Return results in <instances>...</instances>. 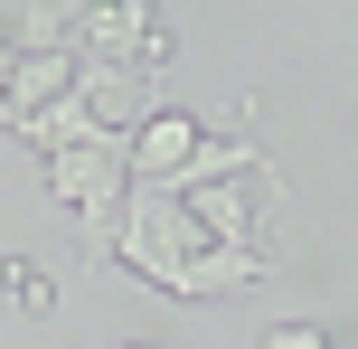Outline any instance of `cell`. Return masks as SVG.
<instances>
[{
	"label": "cell",
	"mask_w": 358,
	"mask_h": 349,
	"mask_svg": "<svg viewBox=\"0 0 358 349\" xmlns=\"http://www.w3.org/2000/svg\"><path fill=\"white\" fill-rule=\"evenodd\" d=\"M0 283H10V302H19V312H57V283L38 274V264H19V255H10V264H0Z\"/></svg>",
	"instance_id": "8"
},
{
	"label": "cell",
	"mask_w": 358,
	"mask_h": 349,
	"mask_svg": "<svg viewBox=\"0 0 358 349\" xmlns=\"http://www.w3.org/2000/svg\"><path fill=\"white\" fill-rule=\"evenodd\" d=\"M179 208H189V218L208 227L217 245H245V255H255V227H264V218L245 208V189H236V180H217V189H189Z\"/></svg>",
	"instance_id": "6"
},
{
	"label": "cell",
	"mask_w": 358,
	"mask_h": 349,
	"mask_svg": "<svg viewBox=\"0 0 358 349\" xmlns=\"http://www.w3.org/2000/svg\"><path fill=\"white\" fill-rule=\"evenodd\" d=\"M264 349H330V331H311V321H273Z\"/></svg>",
	"instance_id": "9"
},
{
	"label": "cell",
	"mask_w": 358,
	"mask_h": 349,
	"mask_svg": "<svg viewBox=\"0 0 358 349\" xmlns=\"http://www.w3.org/2000/svg\"><path fill=\"white\" fill-rule=\"evenodd\" d=\"M48 189L76 208V236L85 255H113V227H123V199H132V132H85V142L48 151Z\"/></svg>",
	"instance_id": "1"
},
{
	"label": "cell",
	"mask_w": 358,
	"mask_h": 349,
	"mask_svg": "<svg viewBox=\"0 0 358 349\" xmlns=\"http://www.w3.org/2000/svg\"><path fill=\"white\" fill-rule=\"evenodd\" d=\"M85 132H104V123H94V104H85V94H57L48 113H29V123H19V142H38V151H66V142H85Z\"/></svg>",
	"instance_id": "7"
},
{
	"label": "cell",
	"mask_w": 358,
	"mask_h": 349,
	"mask_svg": "<svg viewBox=\"0 0 358 349\" xmlns=\"http://www.w3.org/2000/svg\"><path fill=\"white\" fill-rule=\"evenodd\" d=\"M198 142H208V123H198V113H170V104H161L142 132H132V180H142V189H170V180H179V161H189Z\"/></svg>",
	"instance_id": "3"
},
{
	"label": "cell",
	"mask_w": 358,
	"mask_h": 349,
	"mask_svg": "<svg viewBox=\"0 0 358 349\" xmlns=\"http://www.w3.org/2000/svg\"><path fill=\"white\" fill-rule=\"evenodd\" d=\"M57 94H76V48H66V57H19L10 94H0V132H19L29 113H48Z\"/></svg>",
	"instance_id": "5"
},
{
	"label": "cell",
	"mask_w": 358,
	"mask_h": 349,
	"mask_svg": "<svg viewBox=\"0 0 358 349\" xmlns=\"http://www.w3.org/2000/svg\"><path fill=\"white\" fill-rule=\"evenodd\" d=\"M123 349H142V340H123ZM151 349H170V340H151Z\"/></svg>",
	"instance_id": "11"
},
{
	"label": "cell",
	"mask_w": 358,
	"mask_h": 349,
	"mask_svg": "<svg viewBox=\"0 0 358 349\" xmlns=\"http://www.w3.org/2000/svg\"><path fill=\"white\" fill-rule=\"evenodd\" d=\"M264 142L255 132H208V142L179 161V180H170V199H189V189H217V180H264Z\"/></svg>",
	"instance_id": "4"
},
{
	"label": "cell",
	"mask_w": 358,
	"mask_h": 349,
	"mask_svg": "<svg viewBox=\"0 0 358 349\" xmlns=\"http://www.w3.org/2000/svg\"><path fill=\"white\" fill-rule=\"evenodd\" d=\"M198 255H217V236L189 218V208L170 199V189H142L132 180V199H123V227H113V264H132L142 283H161V293H179V274H189ZM245 255V245H236Z\"/></svg>",
	"instance_id": "2"
},
{
	"label": "cell",
	"mask_w": 358,
	"mask_h": 349,
	"mask_svg": "<svg viewBox=\"0 0 358 349\" xmlns=\"http://www.w3.org/2000/svg\"><path fill=\"white\" fill-rule=\"evenodd\" d=\"M10 76H19V48H10V38H0V94H10Z\"/></svg>",
	"instance_id": "10"
}]
</instances>
